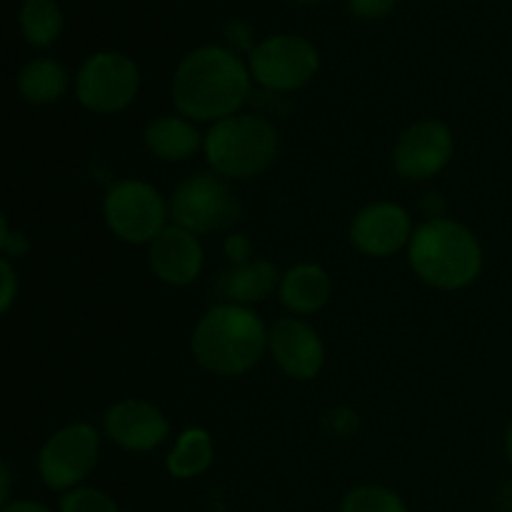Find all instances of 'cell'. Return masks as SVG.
<instances>
[{
	"label": "cell",
	"mask_w": 512,
	"mask_h": 512,
	"mask_svg": "<svg viewBox=\"0 0 512 512\" xmlns=\"http://www.w3.org/2000/svg\"><path fill=\"white\" fill-rule=\"evenodd\" d=\"M340 512H408V505L395 490L383 485H360L345 495Z\"/></svg>",
	"instance_id": "44dd1931"
},
{
	"label": "cell",
	"mask_w": 512,
	"mask_h": 512,
	"mask_svg": "<svg viewBox=\"0 0 512 512\" xmlns=\"http://www.w3.org/2000/svg\"><path fill=\"white\" fill-rule=\"evenodd\" d=\"M0 503H10V468L8 465H0Z\"/></svg>",
	"instance_id": "83f0119b"
},
{
	"label": "cell",
	"mask_w": 512,
	"mask_h": 512,
	"mask_svg": "<svg viewBox=\"0 0 512 512\" xmlns=\"http://www.w3.org/2000/svg\"><path fill=\"white\" fill-rule=\"evenodd\" d=\"M408 260L423 283L438 290H463L480 278L483 248L463 223L440 215L415 228Z\"/></svg>",
	"instance_id": "3957f363"
},
{
	"label": "cell",
	"mask_w": 512,
	"mask_h": 512,
	"mask_svg": "<svg viewBox=\"0 0 512 512\" xmlns=\"http://www.w3.org/2000/svg\"><path fill=\"white\" fill-rule=\"evenodd\" d=\"M268 350L275 365L293 380H313L325 365V345L318 330L303 318H280L268 330Z\"/></svg>",
	"instance_id": "7c38bea8"
},
{
	"label": "cell",
	"mask_w": 512,
	"mask_h": 512,
	"mask_svg": "<svg viewBox=\"0 0 512 512\" xmlns=\"http://www.w3.org/2000/svg\"><path fill=\"white\" fill-rule=\"evenodd\" d=\"M250 75L270 93L305 88L320 70V53L300 35H270L250 50Z\"/></svg>",
	"instance_id": "8992f818"
},
{
	"label": "cell",
	"mask_w": 512,
	"mask_h": 512,
	"mask_svg": "<svg viewBox=\"0 0 512 512\" xmlns=\"http://www.w3.org/2000/svg\"><path fill=\"white\" fill-rule=\"evenodd\" d=\"M110 233L130 245H150L170 220V203L145 180H118L103 198Z\"/></svg>",
	"instance_id": "5b68a950"
},
{
	"label": "cell",
	"mask_w": 512,
	"mask_h": 512,
	"mask_svg": "<svg viewBox=\"0 0 512 512\" xmlns=\"http://www.w3.org/2000/svg\"><path fill=\"white\" fill-rule=\"evenodd\" d=\"M100 458V435L90 423H70L55 430L38 455L40 480L50 490L70 493L95 470Z\"/></svg>",
	"instance_id": "9c48e42d"
},
{
	"label": "cell",
	"mask_w": 512,
	"mask_h": 512,
	"mask_svg": "<svg viewBox=\"0 0 512 512\" xmlns=\"http://www.w3.org/2000/svg\"><path fill=\"white\" fill-rule=\"evenodd\" d=\"M240 218L233 190L218 173H198L178 185L170 195V220L190 233H215Z\"/></svg>",
	"instance_id": "ba28073f"
},
{
	"label": "cell",
	"mask_w": 512,
	"mask_h": 512,
	"mask_svg": "<svg viewBox=\"0 0 512 512\" xmlns=\"http://www.w3.org/2000/svg\"><path fill=\"white\" fill-rule=\"evenodd\" d=\"M0 275H3V293H0V310L8 313L13 308L15 293H18V275H15L13 263L8 258L0 260Z\"/></svg>",
	"instance_id": "cb8c5ba5"
},
{
	"label": "cell",
	"mask_w": 512,
	"mask_h": 512,
	"mask_svg": "<svg viewBox=\"0 0 512 512\" xmlns=\"http://www.w3.org/2000/svg\"><path fill=\"white\" fill-rule=\"evenodd\" d=\"M398 0H348V8L360 20H378L395 8Z\"/></svg>",
	"instance_id": "603a6c76"
},
{
	"label": "cell",
	"mask_w": 512,
	"mask_h": 512,
	"mask_svg": "<svg viewBox=\"0 0 512 512\" xmlns=\"http://www.w3.org/2000/svg\"><path fill=\"white\" fill-rule=\"evenodd\" d=\"M330 275L315 263H298L280 278V303L295 315H313L330 300Z\"/></svg>",
	"instance_id": "2e32d148"
},
{
	"label": "cell",
	"mask_w": 512,
	"mask_h": 512,
	"mask_svg": "<svg viewBox=\"0 0 512 512\" xmlns=\"http://www.w3.org/2000/svg\"><path fill=\"white\" fill-rule=\"evenodd\" d=\"M225 253L233 260V265L248 263L250 260V243L245 235H230L228 243H225Z\"/></svg>",
	"instance_id": "484cf974"
},
{
	"label": "cell",
	"mask_w": 512,
	"mask_h": 512,
	"mask_svg": "<svg viewBox=\"0 0 512 512\" xmlns=\"http://www.w3.org/2000/svg\"><path fill=\"white\" fill-rule=\"evenodd\" d=\"M145 148L165 163H180L198 153L205 145V135L198 133L193 120L183 115H160L145 125Z\"/></svg>",
	"instance_id": "9a60e30c"
},
{
	"label": "cell",
	"mask_w": 512,
	"mask_h": 512,
	"mask_svg": "<svg viewBox=\"0 0 512 512\" xmlns=\"http://www.w3.org/2000/svg\"><path fill=\"white\" fill-rule=\"evenodd\" d=\"M140 90V70L128 55L100 50L80 65L75 95L90 113L115 115L128 108Z\"/></svg>",
	"instance_id": "52a82bcc"
},
{
	"label": "cell",
	"mask_w": 512,
	"mask_h": 512,
	"mask_svg": "<svg viewBox=\"0 0 512 512\" xmlns=\"http://www.w3.org/2000/svg\"><path fill=\"white\" fill-rule=\"evenodd\" d=\"M60 512H123L110 495L95 488H75L60 498Z\"/></svg>",
	"instance_id": "7402d4cb"
},
{
	"label": "cell",
	"mask_w": 512,
	"mask_h": 512,
	"mask_svg": "<svg viewBox=\"0 0 512 512\" xmlns=\"http://www.w3.org/2000/svg\"><path fill=\"white\" fill-rule=\"evenodd\" d=\"M0 248H3L5 258H23L28 253V243L23 235H13L8 228V218H0Z\"/></svg>",
	"instance_id": "d4e9b609"
},
{
	"label": "cell",
	"mask_w": 512,
	"mask_h": 512,
	"mask_svg": "<svg viewBox=\"0 0 512 512\" xmlns=\"http://www.w3.org/2000/svg\"><path fill=\"white\" fill-rule=\"evenodd\" d=\"M0 512H50L45 505L35 503V500H13V503L3 505Z\"/></svg>",
	"instance_id": "4316f807"
},
{
	"label": "cell",
	"mask_w": 512,
	"mask_h": 512,
	"mask_svg": "<svg viewBox=\"0 0 512 512\" xmlns=\"http://www.w3.org/2000/svg\"><path fill=\"white\" fill-rule=\"evenodd\" d=\"M268 330L248 305L218 303L205 310L190 338L195 363L220 378H238L263 358Z\"/></svg>",
	"instance_id": "7a4b0ae2"
},
{
	"label": "cell",
	"mask_w": 512,
	"mask_h": 512,
	"mask_svg": "<svg viewBox=\"0 0 512 512\" xmlns=\"http://www.w3.org/2000/svg\"><path fill=\"white\" fill-rule=\"evenodd\" d=\"M250 68L223 45H203L185 55L173 75V103L200 123L238 115L250 95Z\"/></svg>",
	"instance_id": "6da1fadb"
},
{
	"label": "cell",
	"mask_w": 512,
	"mask_h": 512,
	"mask_svg": "<svg viewBox=\"0 0 512 512\" xmlns=\"http://www.w3.org/2000/svg\"><path fill=\"white\" fill-rule=\"evenodd\" d=\"M150 270L158 280L173 288H185L195 283L205 263L203 245L198 235L180 225H168L153 243L148 245Z\"/></svg>",
	"instance_id": "5bb4252c"
},
{
	"label": "cell",
	"mask_w": 512,
	"mask_h": 512,
	"mask_svg": "<svg viewBox=\"0 0 512 512\" xmlns=\"http://www.w3.org/2000/svg\"><path fill=\"white\" fill-rule=\"evenodd\" d=\"M278 148L280 135L270 120L238 113L210 125L203 153L220 178L250 180L270 168Z\"/></svg>",
	"instance_id": "277c9868"
},
{
	"label": "cell",
	"mask_w": 512,
	"mask_h": 512,
	"mask_svg": "<svg viewBox=\"0 0 512 512\" xmlns=\"http://www.w3.org/2000/svg\"><path fill=\"white\" fill-rule=\"evenodd\" d=\"M413 233L408 210L390 200L365 205L350 223V243L370 258H390L400 253L410 245Z\"/></svg>",
	"instance_id": "8fae6325"
},
{
	"label": "cell",
	"mask_w": 512,
	"mask_h": 512,
	"mask_svg": "<svg viewBox=\"0 0 512 512\" xmlns=\"http://www.w3.org/2000/svg\"><path fill=\"white\" fill-rule=\"evenodd\" d=\"M505 450H508V460H510V465H512V420H510V425H508V435H505Z\"/></svg>",
	"instance_id": "f1b7e54d"
},
{
	"label": "cell",
	"mask_w": 512,
	"mask_h": 512,
	"mask_svg": "<svg viewBox=\"0 0 512 512\" xmlns=\"http://www.w3.org/2000/svg\"><path fill=\"white\" fill-rule=\"evenodd\" d=\"M105 435L128 453L155 450L170 433V423L158 405L140 398H125L110 405L103 418Z\"/></svg>",
	"instance_id": "4fadbf2b"
},
{
	"label": "cell",
	"mask_w": 512,
	"mask_h": 512,
	"mask_svg": "<svg viewBox=\"0 0 512 512\" xmlns=\"http://www.w3.org/2000/svg\"><path fill=\"white\" fill-rule=\"evenodd\" d=\"M218 288L230 303L250 305L265 300L275 288H280V273L270 260L255 258L223 273Z\"/></svg>",
	"instance_id": "e0dca14e"
},
{
	"label": "cell",
	"mask_w": 512,
	"mask_h": 512,
	"mask_svg": "<svg viewBox=\"0 0 512 512\" xmlns=\"http://www.w3.org/2000/svg\"><path fill=\"white\" fill-rule=\"evenodd\" d=\"M68 90V70L50 58H35L18 73V93L33 105L58 103Z\"/></svg>",
	"instance_id": "d6986e66"
},
{
	"label": "cell",
	"mask_w": 512,
	"mask_h": 512,
	"mask_svg": "<svg viewBox=\"0 0 512 512\" xmlns=\"http://www.w3.org/2000/svg\"><path fill=\"white\" fill-rule=\"evenodd\" d=\"M18 23L25 40L35 48H48L63 33V13L55 0H23Z\"/></svg>",
	"instance_id": "ffe728a7"
},
{
	"label": "cell",
	"mask_w": 512,
	"mask_h": 512,
	"mask_svg": "<svg viewBox=\"0 0 512 512\" xmlns=\"http://www.w3.org/2000/svg\"><path fill=\"white\" fill-rule=\"evenodd\" d=\"M215 443L213 435L203 428H188L178 435L173 450H170L165 468L173 478L193 480L203 475L213 465Z\"/></svg>",
	"instance_id": "ac0fdd59"
},
{
	"label": "cell",
	"mask_w": 512,
	"mask_h": 512,
	"mask_svg": "<svg viewBox=\"0 0 512 512\" xmlns=\"http://www.w3.org/2000/svg\"><path fill=\"white\" fill-rule=\"evenodd\" d=\"M453 133L440 120L413 123L398 138L393 150V168L405 180L435 178L453 158Z\"/></svg>",
	"instance_id": "30bf717a"
}]
</instances>
